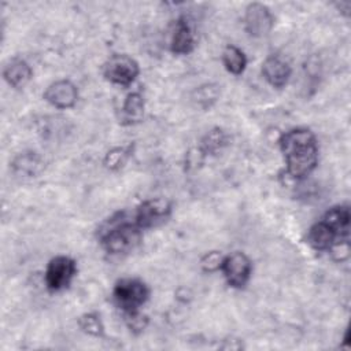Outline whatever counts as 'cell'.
<instances>
[{"label": "cell", "mask_w": 351, "mask_h": 351, "mask_svg": "<svg viewBox=\"0 0 351 351\" xmlns=\"http://www.w3.org/2000/svg\"><path fill=\"white\" fill-rule=\"evenodd\" d=\"M287 173L295 180L307 177L318 163V144L314 133L304 128L285 132L280 138Z\"/></svg>", "instance_id": "cell-1"}, {"label": "cell", "mask_w": 351, "mask_h": 351, "mask_svg": "<svg viewBox=\"0 0 351 351\" xmlns=\"http://www.w3.org/2000/svg\"><path fill=\"white\" fill-rule=\"evenodd\" d=\"M104 250L110 254H125L133 250L141 240V229L126 219L111 221L100 236Z\"/></svg>", "instance_id": "cell-2"}, {"label": "cell", "mask_w": 351, "mask_h": 351, "mask_svg": "<svg viewBox=\"0 0 351 351\" xmlns=\"http://www.w3.org/2000/svg\"><path fill=\"white\" fill-rule=\"evenodd\" d=\"M114 302L125 315L140 313V307L148 300L149 289L145 282L138 278H122L112 291Z\"/></svg>", "instance_id": "cell-3"}, {"label": "cell", "mask_w": 351, "mask_h": 351, "mask_svg": "<svg viewBox=\"0 0 351 351\" xmlns=\"http://www.w3.org/2000/svg\"><path fill=\"white\" fill-rule=\"evenodd\" d=\"M138 63L126 53H115L103 66V75L112 84L128 86L138 75Z\"/></svg>", "instance_id": "cell-4"}, {"label": "cell", "mask_w": 351, "mask_h": 351, "mask_svg": "<svg viewBox=\"0 0 351 351\" xmlns=\"http://www.w3.org/2000/svg\"><path fill=\"white\" fill-rule=\"evenodd\" d=\"M77 265L74 259L66 255L55 256L49 261L45 270V285L49 291L58 292L67 288L74 278Z\"/></svg>", "instance_id": "cell-5"}, {"label": "cell", "mask_w": 351, "mask_h": 351, "mask_svg": "<svg viewBox=\"0 0 351 351\" xmlns=\"http://www.w3.org/2000/svg\"><path fill=\"white\" fill-rule=\"evenodd\" d=\"M219 269L230 287L243 288L251 277L252 265L245 254L236 251L222 258Z\"/></svg>", "instance_id": "cell-6"}, {"label": "cell", "mask_w": 351, "mask_h": 351, "mask_svg": "<svg viewBox=\"0 0 351 351\" xmlns=\"http://www.w3.org/2000/svg\"><path fill=\"white\" fill-rule=\"evenodd\" d=\"M171 213V206L165 199H151L140 204L134 214V222L143 229L154 228L165 222Z\"/></svg>", "instance_id": "cell-7"}, {"label": "cell", "mask_w": 351, "mask_h": 351, "mask_svg": "<svg viewBox=\"0 0 351 351\" xmlns=\"http://www.w3.org/2000/svg\"><path fill=\"white\" fill-rule=\"evenodd\" d=\"M273 15L270 10L262 3H251L245 8L244 25L245 30L254 37L267 34L273 27Z\"/></svg>", "instance_id": "cell-8"}, {"label": "cell", "mask_w": 351, "mask_h": 351, "mask_svg": "<svg viewBox=\"0 0 351 351\" xmlns=\"http://www.w3.org/2000/svg\"><path fill=\"white\" fill-rule=\"evenodd\" d=\"M44 99L56 108H71L78 100V89L71 81L59 80L47 88L44 92Z\"/></svg>", "instance_id": "cell-9"}, {"label": "cell", "mask_w": 351, "mask_h": 351, "mask_svg": "<svg viewBox=\"0 0 351 351\" xmlns=\"http://www.w3.org/2000/svg\"><path fill=\"white\" fill-rule=\"evenodd\" d=\"M262 75L271 86L282 88L291 77V66L278 55H271L262 64Z\"/></svg>", "instance_id": "cell-10"}, {"label": "cell", "mask_w": 351, "mask_h": 351, "mask_svg": "<svg viewBox=\"0 0 351 351\" xmlns=\"http://www.w3.org/2000/svg\"><path fill=\"white\" fill-rule=\"evenodd\" d=\"M347 239L340 237L329 225H326L322 219L314 223L307 234L308 244L317 251H329L335 244L340 241H346Z\"/></svg>", "instance_id": "cell-11"}, {"label": "cell", "mask_w": 351, "mask_h": 351, "mask_svg": "<svg viewBox=\"0 0 351 351\" xmlns=\"http://www.w3.org/2000/svg\"><path fill=\"white\" fill-rule=\"evenodd\" d=\"M171 51L177 55H186L195 48V36L186 18L181 16L176 22V27L171 36Z\"/></svg>", "instance_id": "cell-12"}, {"label": "cell", "mask_w": 351, "mask_h": 351, "mask_svg": "<svg viewBox=\"0 0 351 351\" xmlns=\"http://www.w3.org/2000/svg\"><path fill=\"white\" fill-rule=\"evenodd\" d=\"M4 80L14 88H23L32 78V67L23 59H12L3 70Z\"/></svg>", "instance_id": "cell-13"}, {"label": "cell", "mask_w": 351, "mask_h": 351, "mask_svg": "<svg viewBox=\"0 0 351 351\" xmlns=\"http://www.w3.org/2000/svg\"><path fill=\"white\" fill-rule=\"evenodd\" d=\"M144 117V99L140 93H129L122 104L119 122L123 125L138 123Z\"/></svg>", "instance_id": "cell-14"}, {"label": "cell", "mask_w": 351, "mask_h": 351, "mask_svg": "<svg viewBox=\"0 0 351 351\" xmlns=\"http://www.w3.org/2000/svg\"><path fill=\"white\" fill-rule=\"evenodd\" d=\"M322 221L329 225L340 237L347 239L350 233V208L347 206H335L329 208Z\"/></svg>", "instance_id": "cell-15"}, {"label": "cell", "mask_w": 351, "mask_h": 351, "mask_svg": "<svg viewBox=\"0 0 351 351\" xmlns=\"http://www.w3.org/2000/svg\"><path fill=\"white\" fill-rule=\"evenodd\" d=\"M222 63L229 73L239 75L245 70L247 58L240 48L234 45H228L222 52Z\"/></svg>", "instance_id": "cell-16"}, {"label": "cell", "mask_w": 351, "mask_h": 351, "mask_svg": "<svg viewBox=\"0 0 351 351\" xmlns=\"http://www.w3.org/2000/svg\"><path fill=\"white\" fill-rule=\"evenodd\" d=\"M78 325H80L82 332L90 335V336L99 337L104 332V326L100 321V317L97 314H93V313H88V314L81 315L78 318Z\"/></svg>", "instance_id": "cell-17"}, {"label": "cell", "mask_w": 351, "mask_h": 351, "mask_svg": "<svg viewBox=\"0 0 351 351\" xmlns=\"http://www.w3.org/2000/svg\"><path fill=\"white\" fill-rule=\"evenodd\" d=\"M226 143L225 134L221 129H214L210 133H207L202 141V148L204 149V152H210L214 154L218 149H221V147Z\"/></svg>", "instance_id": "cell-18"}, {"label": "cell", "mask_w": 351, "mask_h": 351, "mask_svg": "<svg viewBox=\"0 0 351 351\" xmlns=\"http://www.w3.org/2000/svg\"><path fill=\"white\" fill-rule=\"evenodd\" d=\"M222 258L219 252L217 251H213V252H208L204 255V258L202 259V267L204 271H214V270H218L221 267V262H222Z\"/></svg>", "instance_id": "cell-19"}, {"label": "cell", "mask_w": 351, "mask_h": 351, "mask_svg": "<svg viewBox=\"0 0 351 351\" xmlns=\"http://www.w3.org/2000/svg\"><path fill=\"white\" fill-rule=\"evenodd\" d=\"M123 156H125V152L122 148H117L111 152L107 154V158H106V166L110 167V169H114V167H118L123 160Z\"/></svg>", "instance_id": "cell-20"}]
</instances>
